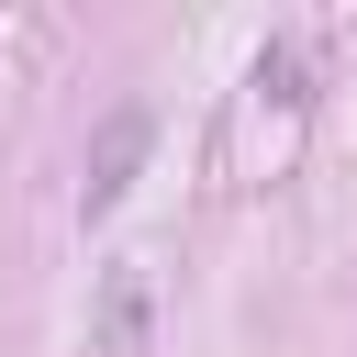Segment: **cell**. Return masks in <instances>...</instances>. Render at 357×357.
<instances>
[{"label": "cell", "instance_id": "obj_1", "mask_svg": "<svg viewBox=\"0 0 357 357\" xmlns=\"http://www.w3.org/2000/svg\"><path fill=\"white\" fill-rule=\"evenodd\" d=\"M134 145H145V112H123V123H112V145H100V167H89V212H100V201L123 190V167H134Z\"/></svg>", "mask_w": 357, "mask_h": 357}]
</instances>
